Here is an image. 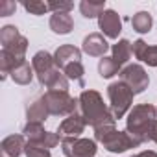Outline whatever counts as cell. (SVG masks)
<instances>
[{
    "label": "cell",
    "instance_id": "cell-26",
    "mask_svg": "<svg viewBox=\"0 0 157 157\" xmlns=\"http://www.w3.org/2000/svg\"><path fill=\"white\" fill-rule=\"evenodd\" d=\"M22 8L32 13V15H44L48 13V2H39V0H30V2H22Z\"/></svg>",
    "mask_w": 157,
    "mask_h": 157
},
{
    "label": "cell",
    "instance_id": "cell-23",
    "mask_svg": "<svg viewBox=\"0 0 157 157\" xmlns=\"http://www.w3.org/2000/svg\"><path fill=\"white\" fill-rule=\"evenodd\" d=\"M120 67L115 63V59L113 57H102L100 61H98V74L102 76V78H105V80H107V78H113L115 74H120Z\"/></svg>",
    "mask_w": 157,
    "mask_h": 157
},
{
    "label": "cell",
    "instance_id": "cell-5",
    "mask_svg": "<svg viewBox=\"0 0 157 157\" xmlns=\"http://www.w3.org/2000/svg\"><path fill=\"white\" fill-rule=\"evenodd\" d=\"M46 109L54 117H70L78 113V98H72L67 91H46L43 96Z\"/></svg>",
    "mask_w": 157,
    "mask_h": 157
},
{
    "label": "cell",
    "instance_id": "cell-1",
    "mask_svg": "<svg viewBox=\"0 0 157 157\" xmlns=\"http://www.w3.org/2000/svg\"><path fill=\"white\" fill-rule=\"evenodd\" d=\"M78 102H80L78 104V113L82 115L85 124L91 126L93 129L100 128V126H111L117 122L109 111V105L104 104V98L98 91H94V89L83 91L80 94V98H78Z\"/></svg>",
    "mask_w": 157,
    "mask_h": 157
},
{
    "label": "cell",
    "instance_id": "cell-8",
    "mask_svg": "<svg viewBox=\"0 0 157 157\" xmlns=\"http://www.w3.org/2000/svg\"><path fill=\"white\" fill-rule=\"evenodd\" d=\"M22 135L26 137L28 142L41 144V146H44V148H48V150H50V148H56V146L61 142V139H59L57 133L46 131L44 126L39 124V122H26V126L22 128Z\"/></svg>",
    "mask_w": 157,
    "mask_h": 157
},
{
    "label": "cell",
    "instance_id": "cell-7",
    "mask_svg": "<svg viewBox=\"0 0 157 157\" xmlns=\"http://www.w3.org/2000/svg\"><path fill=\"white\" fill-rule=\"evenodd\" d=\"M120 82H124L133 91V94H140L150 85V76H148V72L144 70L142 65L131 63V65H126L120 70Z\"/></svg>",
    "mask_w": 157,
    "mask_h": 157
},
{
    "label": "cell",
    "instance_id": "cell-28",
    "mask_svg": "<svg viewBox=\"0 0 157 157\" xmlns=\"http://www.w3.org/2000/svg\"><path fill=\"white\" fill-rule=\"evenodd\" d=\"M17 10V4L15 2H10V0H6V2L0 4V17H10L11 11Z\"/></svg>",
    "mask_w": 157,
    "mask_h": 157
},
{
    "label": "cell",
    "instance_id": "cell-15",
    "mask_svg": "<svg viewBox=\"0 0 157 157\" xmlns=\"http://www.w3.org/2000/svg\"><path fill=\"white\" fill-rule=\"evenodd\" d=\"M131 52L139 61L146 63L148 67H157V46H150L142 39H137L131 44Z\"/></svg>",
    "mask_w": 157,
    "mask_h": 157
},
{
    "label": "cell",
    "instance_id": "cell-3",
    "mask_svg": "<svg viewBox=\"0 0 157 157\" xmlns=\"http://www.w3.org/2000/svg\"><path fill=\"white\" fill-rule=\"evenodd\" d=\"M94 139L111 153H124L129 148H137L139 146L128 131H118L115 128V124L94 128Z\"/></svg>",
    "mask_w": 157,
    "mask_h": 157
},
{
    "label": "cell",
    "instance_id": "cell-17",
    "mask_svg": "<svg viewBox=\"0 0 157 157\" xmlns=\"http://www.w3.org/2000/svg\"><path fill=\"white\" fill-rule=\"evenodd\" d=\"M48 24H50V30L57 35H67L74 30V21L70 13H52Z\"/></svg>",
    "mask_w": 157,
    "mask_h": 157
},
{
    "label": "cell",
    "instance_id": "cell-2",
    "mask_svg": "<svg viewBox=\"0 0 157 157\" xmlns=\"http://www.w3.org/2000/svg\"><path fill=\"white\" fill-rule=\"evenodd\" d=\"M155 120H157V107H153L151 104L133 105L126 118V131L140 146L146 140H150V129Z\"/></svg>",
    "mask_w": 157,
    "mask_h": 157
},
{
    "label": "cell",
    "instance_id": "cell-22",
    "mask_svg": "<svg viewBox=\"0 0 157 157\" xmlns=\"http://www.w3.org/2000/svg\"><path fill=\"white\" fill-rule=\"evenodd\" d=\"M131 26H133V30L137 33H148L151 30V26H153V19H151V15L148 11H139V13L133 15Z\"/></svg>",
    "mask_w": 157,
    "mask_h": 157
},
{
    "label": "cell",
    "instance_id": "cell-16",
    "mask_svg": "<svg viewBox=\"0 0 157 157\" xmlns=\"http://www.w3.org/2000/svg\"><path fill=\"white\" fill-rule=\"evenodd\" d=\"M26 137L24 135H10L0 142V151L4 153V157H21L26 148Z\"/></svg>",
    "mask_w": 157,
    "mask_h": 157
},
{
    "label": "cell",
    "instance_id": "cell-6",
    "mask_svg": "<svg viewBox=\"0 0 157 157\" xmlns=\"http://www.w3.org/2000/svg\"><path fill=\"white\" fill-rule=\"evenodd\" d=\"M0 44L2 50L19 57V59H26V50H28V39L24 35H21L17 26L6 24L0 28Z\"/></svg>",
    "mask_w": 157,
    "mask_h": 157
},
{
    "label": "cell",
    "instance_id": "cell-25",
    "mask_svg": "<svg viewBox=\"0 0 157 157\" xmlns=\"http://www.w3.org/2000/svg\"><path fill=\"white\" fill-rule=\"evenodd\" d=\"M24 155H26V157H52L48 148H44V146H41V144H35V142H28V140H26Z\"/></svg>",
    "mask_w": 157,
    "mask_h": 157
},
{
    "label": "cell",
    "instance_id": "cell-20",
    "mask_svg": "<svg viewBox=\"0 0 157 157\" xmlns=\"http://www.w3.org/2000/svg\"><path fill=\"white\" fill-rule=\"evenodd\" d=\"M80 11L85 19H98L105 11V0H82L80 2Z\"/></svg>",
    "mask_w": 157,
    "mask_h": 157
},
{
    "label": "cell",
    "instance_id": "cell-21",
    "mask_svg": "<svg viewBox=\"0 0 157 157\" xmlns=\"http://www.w3.org/2000/svg\"><path fill=\"white\" fill-rule=\"evenodd\" d=\"M33 67L28 63V61H24L22 65H19L10 76H11V80L15 82V83H19V85H30L32 83V80H33Z\"/></svg>",
    "mask_w": 157,
    "mask_h": 157
},
{
    "label": "cell",
    "instance_id": "cell-30",
    "mask_svg": "<svg viewBox=\"0 0 157 157\" xmlns=\"http://www.w3.org/2000/svg\"><path fill=\"white\" fill-rule=\"evenodd\" d=\"M150 140H153V142L157 144V120L153 122V126H151V129H150Z\"/></svg>",
    "mask_w": 157,
    "mask_h": 157
},
{
    "label": "cell",
    "instance_id": "cell-10",
    "mask_svg": "<svg viewBox=\"0 0 157 157\" xmlns=\"http://www.w3.org/2000/svg\"><path fill=\"white\" fill-rule=\"evenodd\" d=\"M32 67H33V72H35V76H37V80H39L41 85H44L50 80V76L59 70L57 65H56L54 56L50 52H46V50H39L32 57Z\"/></svg>",
    "mask_w": 157,
    "mask_h": 157
},
{
    "label": "cell",
    "instance_id": "cell-19",
    "mask_svg": "<svg viewBox=\"0 0 157 157\" xmlns=\"http://www.w3.org/2000/svg\"><path fill=\"white\" fill-rule=\"evenodd\" d=\"M111 52H113L111 57L115 59V63H117L120 68H124L126 63L129 61V57L133 56V52H131V43H129L128 39H118V41L113 44Z\"/></svg>",
    "mask_w": 157,
    "mask_h": 157
},
{
    "label": "cell",
    "instance_id": "cell-9",
    "mask_svg": "<svg viewBox=\"0 0 157 157\" xmlns=\"http://www.w3.org/2000/svg\"><path fill=\"white\" fill-rule=\"evenodd\" d=\"M63 153L67 157H94L98 148L93 139H63L61 140Z\"/></svg>",
    "mask_w": 157,
    "mask_h": 157
},
{
    "label": "cell",
    "instance_id": "cell-14",
    "mask_svg": "<svg viewBox=\"0 0 157 157\" xmlns=\"http://www.w3.org/2000/svg\"><path fill=\"white\" fill-rule=\"evenodd\" d=\"M54 59L59 70H63L67 65L70 63H78L82 61V50L76 48L74 44H61L56 52H54Z\"/></svg>",
    "mask_w": 157,
    "mask_h": 157
},
{
    "label": "cell",
    "instance_id": "cell-4",
    "mask_svg": "<svg viewBox=\"0 0 157 157\" xmlns=\"http://www.w3.org/2000/svg\"><path fill=\"white\" fill-rule=\"evenodd\" d=\"M107 96H109V111L115 120H120L126 113L131 111L133 105V91L124 83V82H113L107 87Z\"/></svg>",
    "mask_w": 157,
    "mask_h": 157
},
{
    "label": "cell",
    "instance_id": "cell-24",
    "mask_svg": "<svg viewBox=\"0 0 157 157\" xmlns=\"http://www.w3.org/2000/svg\"><path fill=\"white\" fill-rule=\"evenodd\" d=\"M63 74L68 78V80H74V82H78L80 85H83V74H85V68H83L82 61L67 65V67L63 68Z\"/></svg>",
    "mask_w": 157,
    "mask_h": 157
},
{
    "label": "cell",
    "instance_id": "cell-18",
    "mask_svg": "<svg viewBox=\"0 0 157 157\" xmlns=\"http://www.w3.org/2000/svg\"><path fill=\"white\" fill-rule=\"evenodd\" d=\"M48 117H50V113H48L46 104L43 102V98H35V100H32L26 105V120L28 122H39V124H43Z\"/></svg>",
    "mask_w": 157,
    "mask_h": 157
},
{
    "label": "cell",
    "instance_id": "cell-29",
    "mask_svg": "<svg viewBox=\"0 0 157 157\" xmlns=\"http://www.w3.org/2000/svg\"><path fill=\"white\" fill-rule=\"evenodd\" d=\"M131 157H157V151H151V150H144L140 153H135Z\"/></svg>",
    "mask_w": 157,
    "mask_h": 157
},
{
    "label": "cell",
    "instance_id": "cell-13",
    "mask_svg": "<svg viewBox=\"0 0 157 157\" xmlns=\"http://www.w3.org/2000/svg\"><path fill=\"white\" fill-rule=\"evenodd\" d=\"M109 50V43L102 33H89L82 43V52L91 57H104Z\"/></svg>",
    "mask_w": 157,
    "mask_h": 157
},
{
    "label": "cell",
    "instance_id": "cell-27",
    "mask_svg": "<svg viewBox=\"0 0 157 157\" xmlns=\"http://www.w3.org/2000/svg\"><path fill=\"white\" fill-rule=\"evenodd\" d=\"M74 8L72 2H56V0H52V2H48V10L52 13H70V10Z\"/></svg>",
    "mask_w": 157,
    "mask_h": 157
},
{
    "label": "cell",
    "instance_id": "cell-11",
    "mask_svg": "<svg viewBox=\"0 0 157 157\" xmlns=\"http://www.w3.org/2000/svg\"><path fill=\"white\" fill-rule=\"evenodd\" d=\"M98 28L102 30V35L107 39H118L122 32V19L115 10H105L98 17Z\"/></svg>",
    "mask_w": 157,
    "mask_h": 157
},
{
    "label": "cell",
    "instance_id": "cell-12",
    "mask_svg": "<svg viewBox=\"0 0 157 157\" xmlns=\"http://www.w3.org/2000/svg\"><path fill=\"white\" fill-rule=\"evenodd\" d=\"M85 120L82 118V115L80 113H74V115H70V117H67V118H63V122L57 126V135H59V139L63 140V139H78L83 131H85Z\"/></svg>",
    "mask_w": 157,
    "mask_h": 157
}]
</instances>
